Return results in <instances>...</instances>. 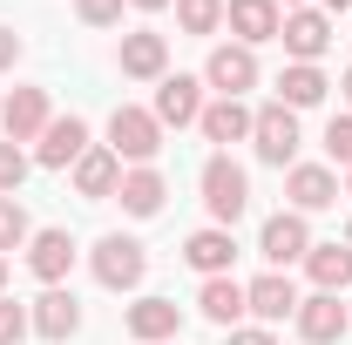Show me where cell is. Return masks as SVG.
Masks as SVG:
<instances>
[{"instance_id": "cell-26", "label": "cell", "mask_w": 352, "mask_h": 345, "mask_svg": "<svg viewBox=\"0 0 352 345\" xmlns=\"http://www.w3.org/2000/svg\"><path fill=\"white\" fill-rule=\"evenodd\" d=\"M176 27L197 34V41L217 34V27H223V0H176Z\"/></svg>"}, {"instance_id": "cell-38", "label": "cell", "mask_w": 352, "mask_h": 345, "mask_svg": "<svg viewBox=\"0 0 352 345\" xmlns=\"http://www.w3.org/2000/svg\"><path fill=\"white\" fill-rule=\"evenodd\" d=\"M346 102H352V68H346Z\"/></svg>"}, {"instance_id": "cell-28", "label": "cell", "mask_w": 352, "mask_h": 345, "mask_svg": "<svg viewBox=\"0 0 352 345\" xmlns=\"http://www.w3.org/2000/svg\"><path fill=\"white\" fill-rule=\"evenodd\" d=\"M28 183V149L21 142H0V197H14Z\"/></svg>"}, {"instance_id": "cell-15", "label": "cell", "mask_w": 352, "mask_h": 345, "mask_svg": "<svg viewBox=\"0 0 352 345\" xmlns=\"http://www.w3.org/2000/svg\"><path fill=\"white\" fill-rule=\"evenodd\" d=\"M28 325H34V332H41L47 345L75 339V332H82V304H75V291H61V285H47L41 298H34V311H28Z\"/></svg>"}, {"instance_id": "cell-20", "label": "cell", "mask_w": 352, "mask_h": 345, "mask_svg": "<svg viewBox=\"0 0 352 345\" xmlns=\"http://www.w3.org/2000/svg\"><path fill=\"white\" fill-rule=\"evenodd\" d=\"M68 264H75V237H68V230H34V237H28V271H34L41 285H61Z\"/></svg>"}, {"instance_id": "cell-3", "label": "cell", "mask_w": 352, "mask_h": 345, "mask_svg": "<svg viewBox=\"0 0 352 345\" xmlns=\"http://www.w3.org/2000/svg\"><path fill=\"white\" fill-rule=\"evenodd\" d=\"M109 149L142 170V163H156V149H163V122H156L149 109H129V102H122V109L109 115Z\"/></svg>"}, {"instance_id": "cell-34", "label": "cell", "mask_w": 352, "mask_h": 345, "mask_svg": "<svg viewBox=\"0 0 352 345\" xmlns=\"http://www.w3.org/2000/svg\"><path fill=\"white\" fill-rule=\"evenodd\" d=\"M129 7H142V14H163V7H176V0H129Z\"/></svg>"}, {"instance_id": "cell-41", "label": "cell", "mask_w": 352, "mask_h": 345, "mask_svg": "<svg viewBox=\"0 0 352 345\" xmlns=\"http://www.w3.org/2000/svg\"><path fill=\"white\" fill-rule=\"evenodd\" d=\"M346 311H352V304H346Z\"/></svg>"}, {"instance_id": "cell-36", "label": "cell", "mask_w": 352, "mask_h": 345, "mask_svg": "<svg viewBox=\"0 0 352 345\" xmlns=\"http://www.w3.org/2000/svg\"><path fill=\"white\" fill-rule=\"evenodd\" d=\"M278 7H285V14H292V7H305V0H278Z\"/></svg>"}, {"instance_id": "cell-13", "label": "cell", "mask_w": 352, "mask_h": 345, "mask_svg": "<svg viewBox=\"0 0 352 345\" xmlns=\"http://www.w3.org/2000/svg\"><path fill=\"white\" fill-rule=\"evenodd\" d=\"M285 197H292V210L311 216V210H332L346 190H339V176L325 170V163H292V176H285Z\"/></svg>"}, {"instance_id": "cell-11", "label": "cell", "mask_w": 352, "mask_h": 345, "mask_svg": "<svg viewBox=\"0 0 352 345\" xmlns=\"http://www.w3.org/2000/svg\"><path fill=\"white\" fill-rule=\"evenodd\" d=\"M223 21H230L237 47H264V41H278L285 7H278V0H223Z\"/></svg>"}, {"instance_id": "cell-29", "label": "cell", "mask_w": 352, "mask_h": 345, "mask_svg": "<svg viewBox=\"0 0 352 345\" xmlns=\"http://www.w3.org/2000/svg\"><path fill=\"white\" fill-rule=\"evenodd\" d=\"M325 156H332L339 170H352V115H332V122H325Z\"/></svg>"}, {"instance_id": "cell-8", "label": "cell", "mask_w": 352, "mask_h": 345, "mask_svg": "<svg viewBox=\"0 0 352 345\" xmlns=\"http://www.w3.org/2000/svg\"><path fill=\"white\" fill-rule=\"evenodd\" d=\"M204 82L217 88V95H230V102H244V88H258V47H237V41L210 47Z\"/></svg>"}, {"instance_id": "cell-24", "label": "cell", "mask_w": 352, "mask_h": 345, "mask_svg": "<svg viewBox=\"0 0 352 345\" xmlns=\"http://www.w3.org/2000/svg\"><path fill=\"white\" fill-rule=\"evenodd\" d=\"M163 197H170V183L149 170V163H142V170H122V190H116V203H122L129 216H156V210H163Z\"/></svg>"}, {"instance_id": "cell-16", "label": "cell", "mask_w": 352, "mask_h": 345, "mask_svg": "<svg viewBox=\"0 0 352 345\" xmlns=\"http://www.w3.org/2000/svg\"><path fill=\"white\" fill-rule=\"evenodd\" d=\"M122 325H129V339H142V345H170L176 332H183V304L176 298H135Z\"/></svg>"}, {"instance_id": "cell-7", "label": "cell", "mask_w": 352, "mask_h": 345, "mask_svg": "<svg viewBox=\"0 0 352 345\" xmlns=\"http://www.w3.org/2000/svg\"><path fill=\"white\" fill-rule=\"evenodd\" d=\"M278 41H285L292 61H311V68H318V54L332 47V14H325V7H292L285 27H278Z\"/></svg>"}, {"instance_id": "cell-2", "label": "cell", "mask_w": 352, "mask_h": 345, "mask_svg": "<svg viewBox=\"0 0 352 345\" xmlns=\"http://www.w3.org/2000/svg\"><path fill=\"white\" fill-rule=\"evenodd\" d=\"M149 278V251L135 244V237H122V230H109L102 244H95V285L102 291H135Z\"/></svg>"}, {"instance_id": "cell-21", "label": "cell", "mask_w": 352, "mask_h": 345, "mask_svg": "<svg viewBox=\"0 0 352 345\" xmlns=\"http://www.w3.org/2000/svg\"><path fill=\"white\" fill-rule=\"evenodd\" d=\"M197 311H204L210 325H223V332H237V318H244L251 304H244V285H237V278H204V291H197Z\"/></svg>"}, {"instance_id": "cell-39", "label": "cell", "mask_w": 352, "mask_h": 345, "mask_svg": "<svg viewBox=\"0 0 352 345\" xmlns=\"http://www.w3.org/2000/svg\"><path fill=\"white\" fill-rule=\"evenodd\" d=\"M346 197H352V170H346Z\"/></svg>"}, {"instance_id": "cell-10", "label": "cell", "mask_w": 352, "mask_h": 345, "mask_svg": "<svg viewBox=\"0 0 352 345\" xmlns=\"http://www.w3.org/2000/svg\"><path fill=\"white\" fill-rule=\"evenodd\" d=\"M116 68H122L129 82H163V75H170V41H163L156 27H135V34H122V47H116Z\"/></svg>"}, {"instance_id": "cell-18", "label": "cell", "mask_w": 352, "mask_h": 345, "mask_svg": "<svg viewBox=\"0 0 352 345\" xmlns=\"http://www.w3.org/2000/svg\"><path fill=\"white\" fill-rule=\"evenodd\" d=\"M82 156H88V122L82 115H54L47 135L34 142V163H47V170H68V163H82Z\"/></svg>"}, {"instance_id": "cell-12", "label": "cell", "mask_w": 352, "mask_h": 345, "mask_svg": "<svg viewBox=\"0 0 352 345\" xmlns=\"http://www.w3.org/2000/svg\"><path fill=\"white\" fill-rule=\"evenodd\" d=\"M230 258H237V237H230L223 223H204V230L183 237V264H190L197 278H230Z\"/></svg>"}, {"instance_id": "cell-35", "label": "cell", "mask_w": 352, "mask_h": 345, "mask_svg": "<svg viewBox=\"0 0 352 345\" xmlns=\"http://www.w3.org/2000/svg\"><path fill=\"white\" fill-rule=\"evenodd\" d=\"M325 14H352V0H325Z\"/></svg>"}, {"instance_id": "cell-27", "label": "cell", "mask_w": 352, "mask_h": 345, "mask_svg": "<svg viewBox=\"0 0 352 345\" xmlns=\"http://www.w3.org/2000/svg\"><path fill=\"white\" fill-rule=\"evenodd\" d=\"M28 237H34V223L21 210V197H0V258L7 251H28Z\"/></svg>"}, {"instance_id": "cell-6", "label": "cell", "mask_w": 352, "mask_h": 345, "mask_svg": "<svg viewBox=\"0 0 352 345\" xmlns=\"http://www.w3.org/2000/svg\"><path fill=\"white\" fill-rule=\"evenodd\" d=\"M251 149H258V163H271V170H285V163L298 156V115H292L285 102H271V109H258V122H251Z\"/></svg>"}, {"instance_id": "cell-1", "label": "cell", "mask_w": 352, "mask_h": 345, "mask_svg": "<svg viewBox=\"0 0 352 345\" xmlns=\"http://www.w3.org/2000/svg\"><path fill=\"white\" fill-rule=\"evenodd\" d=\"M197 183H204V210H210V223H223V230H230L237 216L251 210V176L237 170L230 156H210Z\"/></svg>"}, {"instance_id": "cell-33", "label": "cell", "mask_w": 352, "mask_h": 345, "mask_svg": "<svg viewBox=\"0 0 352 345\" xmlns=\"http://www.w3.org/2000/svg\"><path fill=\"white\" fill-rule=\"evenodd\" d=\"M14 61H21V34H14V27H0V68H14Z\"/></svg>"}, {"instance_id": "cell-19", "label": "cell", "mask_w": 352, "mask_h": 345, "mask_svg": "<svg viewBox=\"0 0 352 345\" xmlns=\"http://www.w3.org/2000/svg\"><path fill=\"white\" fill-rule=\"evenodd\" d=\"M244 304L258 311L264 325H278V318H292V311H298V285H292L285 271H264V278L244 285Z\"/></svg>"}, {"instance_id": "cell-40", "label": "cell", "mask_w": 352, "mask_h": 345, "mask_svg": "<svg viewBox=\"0 0 352 345\" xmlns=\"http://www.w3.org/2000/svg\"><path fill=\"white\" fill-rule=\"evenodd\" d=\"M346 244H352V223H346Z\"/></svg>"}, {"instance_id": "cell-32", "label": "cell", "mask_w": 352, "mask_h": 345, "mask_svg": "<svg viewBox=\"0 0 352 345\" xmlns=\"http://www.w3.org/2000/svg\"><path fill=\"white\" fill-rule=\"evenodd\" d=\"M230 345H278V339H271V325H237Z\"/></svg>"}, {"instance_id": "cell-5", "label": "cell", "mask_w": 352, "mask_h": 345, "mask_svg": "<svg viewBox=\"0 0 352 345\" xmlns=\"http://www.w3.org/2000/svg\"><path fill=\"white\" fill-rule=\"evenodd\" d=\"M292 325H298V339H305V345H339L352 332V311L339 304V291H311V298H298Z\"/></svg>"}, {"instance_id": "cell-31", "label": "cell", "mask_w": 352, "mask_h": 345, "mask_svg": "<svg viewBox=\"0 0 352 345\" xmlns=\"http://www.w3.org/2000/svg\"><path fill=\"white\" fill-rule=\"evenodd\" d=\"M122 7H129V0H75V14H82L88 27H116V21H122Z\"/></svg>"}, {"instance_id": "cell-14", "label": "cell", "mask_w": 352, "mask_h": 345, "mask_svg": "<svg viewBox=\"0 0 352 345\" xmlns=\"http://www.w3.org/2000/svg\"><path fill=\"white\" fill-rule=\"evenodd\" d=\"M163 129H183V122H197L204 115V82L197 75H163L156 82V109H149Z\"/></svg>"}, {"instance_id": "cell-25", "label": "cell", "mask_w": 352, "mask_h": 345, "mask_svg": "<svg viewBox=\"0 0 352 345\" xmlns=\"http://www.w3.org/2000/svg\"><path fill=\"white\" fill-rule=\"evenodd\" d=\"M305 271L318 291H352V244H311Z\"/></svg>"}, {"instance_id": "cell-22", "label": "cell", "mask_w": 352, "mask_h": 345, "mask_svg": "<svg viewBox=\"0 0 352 345\" xmlns=\"http://www.w3.org/2000/svg\"><path fill=\"white\" fill-rule=\"evenodd\" d=\"M251 122H258V115H251L244 102H230V95L204 102V115H197V129L210 135V142H244V135H251Z\"/></svg>"}, {"instance_id": "cell-4", "label": "cell", "mask_w": 352, "mask_h": 345, "mask_svg": "<svg viewBox=\"0 0 352 345\" xmlns=\"http://www.w3.org/2000/svg\"><path fill=\"white\" fill-rule=\"evenodd\" d=\"M311 251V223L298 210H278V216H264V230H258V258L271 264V271H285V264H305Z\"/></svg>"}, {"instance_id": "cell-9", "label": "cell", "mask_w": 352, "mask_h": 345, "mask_svg": "<svg viewBox=\"0 0 352 345\" xmlns=\"http://www.w3.org/2000/svg\"><path fill=\"white\" fill-rule=\"evenodd\" d=\"M47 122H54L47 88H14V95L0 102V129H7V142H41Z\"/></svg>"}, {"instance_id": "cell-23", "label": "cell", "mask_w": 352, "mask_h": 345, "mask_svg": "<svg viewBox=\"0 0 352 345\" xmlns=\"http://www.w3.org/2000/svg\"><path fill=\"white\" fill-rule=\"evenodd\" d=\"M325 88H332V82H325V68H311V61H292V68L278 75V102L298 115V109H318V102H325Z\"/></svg>"}, {"instance_id": "cell-30", "label": "cell", "mask_w": 352, "mask_h": 345, "mask_svg": "<svg viewBox=\"0 0 352 345\" xmlns=\"http://www.w3.org/2000/svg\"><path fill=\"white\" fill-rule=\"evenodd\" d=\"M28 332H34V325H28V311H21V304L0 291V345H21Z\"/></svg>"}, {"instance_id": "cell-37", "label": "cell", "mask_w": 352, "mask_h": 345, "mask_svg": "<svg viewBox=\"0 0 352 345\" xmlns=\"http://www.w3.org/2000/svg\"><path fill=\"white\" fill-rule=\"evenodd\" d=\"M0 291H7V258H0Z\"/></svg>"}, {"instance_id": "cell-17", "label": "cell", "mask_w": 352, "mask_h": 345, "mask_svg": "<svg viewBox=\"0 0 352 345\" xmlns=\"http://www.w3.org/2000/svg\"><path fill=\"white\" fill-rule=\"evenodd\" d=\"M116 190H122V156H116L109 142H88V156L75 163V197L102 203V197H116Z\"/></svg>"}]
</instances>
